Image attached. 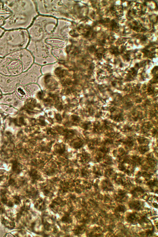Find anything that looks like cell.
Listing matches in <instances>:
<instances>
[{
	"label": "cell",
	"mask_w": 158,
	"mask_h": 237,
	"mask_svg": "<svg viewBox=\"0 0 158 237\" xmlns=\"http://www.w3.org/2000/svg\"><path fill=\"white\" fill-rule=\"evenodd\" d=\"M11 12L10 16L1 27L5 30L27 29L38 13L34 1L2 0Z\"/></svg>",
	"instance_id": "obj_1"
},
{
	"label": "cell",
	"mask_w": 158,
	"mask_h": 237,
	"mask_svg": "<svg viewBox=\"0 0 158 237\" xmlns=\"http://www.w3.org/2000/svg\"><path fill=\"white\" fill-rule=\"evenodd\" d=\"M34 59L26 48L9 54L0 61V74L6 76L19 75L28 70L34 64Z\"/></svg>",
	"instance_id": "obj_2"
},
{
	"label": "cell",
	"mask_w": 158,
	"mask_h": 237,
	"mask_svg": "<svg viewBox=\"0 0 158 237\" xmlns=\"http://www.w3.org/2000/svg\"><path fill=\"white\" fill-rule=\"evenodd\" d=\"M30 41L27 29L5 30L0 36V58L26 49Z\"/></svg>",
	"instance_id": "obj_3"
},
{
	"label": "cell",
	"mask_w": 158,
	"mask_h": 237,
	"mask_svg": "<svg viewBox=\"0 0 158 237\" xmlns=\"http://www.w3.org/2000/svg\"><path fill=\"white\" fill-rule=\"evenodd\" d=\"M35 75L31 68L15 76H6L0 74V91L2 94L13 93L18 85H26L34 82Z\"/></svg>",
	"instance_id": "obj_4"
},
{
	"label": "cell",
	"mask_w": 158,
	"mask_h": 237,
	"mask_svg": "<svg viewBox=\"0 0 158 237\" xmlns=\"http://www.w3.org/2000/svg\"><path fill=\"white\" fill-rule=\"evenodd\" d=\"M57 23L56 19L38 15L27 29L30 40L39 41L48 34L53 32Z\"/></svg>",
	"instance_id": "obj_5"
},
{
	"label": "cell",
	"mask_w": 158,
	"mask_h": 237,
	"mask_svg": "<svg viewBox=\"0 0 158 237\" xmlns=\"http://www.w3.org/2000/svg\"><path fill=\"white\" fill-rule=\"evenodd\" d=\"M0 104L11 106L16 109L20 110L25 104V101L19 99L14 92L2 94L0 98Z\"/></svg>",
	"instance_id": "obj_6"
},
{
	"label": "cell",
	"mask_w": 158,
	"mask_h": 237,
	"mask_svg": "<svg viewBox=\"0 0 158 237\" xmlns=\"http://www.w3.org/2000/svg\"><path fill=\"white\" fill-rule=\"evenodd\" d=\"M11 12L10 9L0 0V27L4 25L5 21L11 15Z\"/></svg>",
	"instance_id": "obj_7"
},
{
	"label": "cell",
	"mask_w": 158,
	"mask_h": 237,
	"mask_svg": "<svg viewBox=\"0 0 158 237\" xmlns=\"http://www.w3.org/2000/svg\"><path fill=\"white\" fill-rule=\"evenodd\" d=\"M138 223L147 231L153 230V227L151 221L145 216L140 218Z\"/></svg>",
	"instance_id": "obj_8"
},
{
	"label": "cell",
	"mask_w": 158,
	"mask_h": 237,
	"mask_svg": "<svg viewBox=\"0 0 158 237\" xmlns=\"http://www.w3.org/2000/svg\"><path fill=\"white\" fill-rule=\"evenodd\" d=\"M140 218L139 215L136 212L130 214L127 217V222L133 225H135L138 223Z\"/></svg>",
	"instance_id": "obj_9"
},
{
	"label": "cell",
	"mask_w": 158,
	"mask_h": 237,
	"mask_svg": "<svg viewBox=\"0 0 158 237\" xmlns=\"http://www.w3.org/2000/svg\"><path fill=\"white\" fill-rule=\"evenodd\" d=\"M129 206L130 208L135 210H140L142 209L144 205L143 202L138 200H135L129 203Z\"/></svg>",
	"instance_id": "obj_10"
},
{
	"label": "cell",
	"mask_w": 158,
	"mask_h": 237,
	"mask_svg": "<svg viewBox=\"0 0 158 237\" xmlns=\"http://www.w3.org/2000/svg\"><path fill=\"white\" fill-rule=\"evenodd\" d=\"M0 110L7 113H14L18 111V110L11 106L3 104H0Z\"/></svg>",
	"instance_id": "obj_11"
},
{
	"label": "cell",
	"mask_w": 158,
	"mask_h": 237,
	"mask_svg": "<svg viewBox=\"0 0 158 237\" xmlns=\"http://www.w3.org/2000/svg\"><path fill=\"white\" fill-rule=\"evenodd\" d=\"M127 192L124 190H120L118 191L116 196V200L120 202H125L127 198Z\"/></svg>",
	"instance_id": "obj_12"
},
{
	"label": "cell",
	"mask_w": 158,
	"mask_h": 237,
	"mask_svg": "<svg viewBox=\"0 0 158 237\" xmlns=\"http://www.w3.org/2000/svg\"><path fill=\"white\" fill-rule=\"evenodd\" d=\"M101 187L105 191H110L114 189V187L112 183L107 180L103 181L101 184Z\"/></svg>",
	"instance_id": "obj_13"
},
{
	"label": "cell",
	"mask_w": 158,
	"mask_h": 237,
	"mask_svg": "<svg viewBox=\"0 0 158 237\" xmlns=\"http://www.w3.org/2000/svg\"><path fill=\"white\" fill-rule=\"evenodd\" d=\"M144 190L140 187H137L131 191V193L132 195L135 197H139L142 196L144 194Z\"/></svg>",
	"instance_id": "obj_14"
},
{
	"label": "cell",
	"mask_w": 158,
	"mask_h": 237,
	"mask_svg": "<svg viewBox=\"0 0 158 237\" xmlns=\"http://www.w3.org/2000/svg\"><path fill=\"white\" fill-rule=\"evenodd\" d=\"M105 175L107 177L113 179H115L117 176L111 169L106 170L105 172Z\"/></svg>",
	"instance_id": "obj_15"
},
{
	"label": "cell",
	"mask_w": 158,
	"mask_h": 237,
	"mask_svg": "<svg viewBox=\"0 0 158 237\" xmlns=\"http://www.w3.org/2000/svg\"><path fill=\"white\" fill-rule=\"evenodd\" d=\"M126 210V208L123 205H119L117 207L115 210V212L118 214H120L124 213Z\"/></svg>",
	"instance_id": "obj_16"
},
{
	"label": "cell",
	"mask_w": 158,
	"mask_h": 237,
	"mask_svg": "<svg viewBox=\"0 0 158 237\" xmlns=\"http://www.w3.org/2000/svg\"><path fill=\"white\" fill-rule=\"evenodd\" d=\"M147 184L150 188L153 189L155 187H157V181L156 180L150 181L148 182Z\"/></svg>",
	"instance_id": "obj_17"
},
{
	"label": "cell",
	"mask_w": 158,
	"mask_h": 237,
	"mask_svg": "<svg viewBox=\"0 0 158 237\" xmlns=\"http://www.w3.org/2000/svg\"><path fill=\"white\" fill-rule=\"evenodd\" d=\"M104 202L106 203H110L111 202V199L109 196H105L104 198Z\"/></svg>",
	"instance_id": "obj_18"
},
{
	"label": "cell",
	"mask_w": 158,
	"mask_h": 237,
	"mask_svg": "<svg viewBox=\"0 0 158 237\" xmlns=\"http://www.w3.org/2000/svg\"><path fill=\"white\" fill-rule=\"evenodd\" d=\"M2 202L4 204H6L7 202V199L6 198H3L2 199Z\"/></svg>",
	"instance_id": "obj_19"
},
{
	"label": "cell",
	"mask_w": 158,
	"mask_h": 237,
	"mask_svg": "<svg viewBox=\"0 0 158 237\" xmlns=\"http://www.w3.org/2000/svg\"><path fill=\"white\" fill-rule=\"evenodd\" d=\"M4 31L5 30L2 28L0 27V36L2 34Z\"/></svg>",
	"instance_id": "obj_20"
},
{
	"label": "cell",
	"mask_w": 158,
	"mask_h": 237,
	"mask_svg": "<svg viewBox=\"0 0 158 237\" xmlns=\"http://www.w3.org/2000/svg\"><path fill=\"white\" fill-rule=\"evenodd\" d=\"M153 206L156 208H157L158 204L156 202H154L153 203Z\"/></svg>",
	"instance_id": "obj_21"
},
{
	"label": "cell",
	"mask_w": 158,
	"mask_h": 237,
	"mask_svg": "<svg viewBox=\"0 0 158 237\" xmlns=\"http://www.w3.org/2000/svg\"><path fill=\"white\" fill-rule=\"evenodd\" d=\"M8 205L10 207H12L13 206V203L11 202H10L8 204Z\"/></svg>",
	"instance_id": "obj_22"
},
{
	"label": "cell",
	"mask_w": 158,
	"mask_h": 237,
	"mask_svg": "<svg viewBox=\"0 0 158 237\" xmlns=\"http://www.w3.org/2000/svg\"><path fill=\"white\" fill-rule=\"evenodd\" d=\"M14 182V181L13 180H10L9 181V183L10 184H12V183H13V182Z\"/></svg>",
	"instance_id": "obj_23"
},
{
	"label": "cell",
	"mask_w": 158,
	"mask_h": 237,
	"mask_svg": "<svg viewBox=\"0 0 158 237\" xmlns=\"http://www.w3.org/2000/svg\"><path fill=\"white\" fill-rule=\"evenodd\" d=\"M1 192L2 194H4L6 193V191L5 190H3L1 191Z\"/></svg>",
	"instance_id": "obj_24"
},
{
	"label": "cell",
	"mask_w": 158,
	"mask_h": 237,
	"mask_svg": "<svg viewBox=\"0 0 158 237\" xmlns=\"http://www.w3.org/2000/svg\"><path fill=\"white\" fill-rule=\"evenodd\" d=\"M15 197V198H16L17 200H19V198L18 196H16Z\"/></svg>",
	"instance_id": "obj_25"
},
{
	"label": "cell",
	"mask_w": 158,
	"mask_h": 237,
	"mask_svg": "<svg viewBox=\"0 0 158 237\" xmlns=\"http://www.w3.org/2000/svg\"><path fill=\"white\" fill-rule=\"evenodd\" d=\"M1 59H2V58H0V61L1 60Z\"/></svg>",
	"instance_id": "obj_26"
}]
</instances>
